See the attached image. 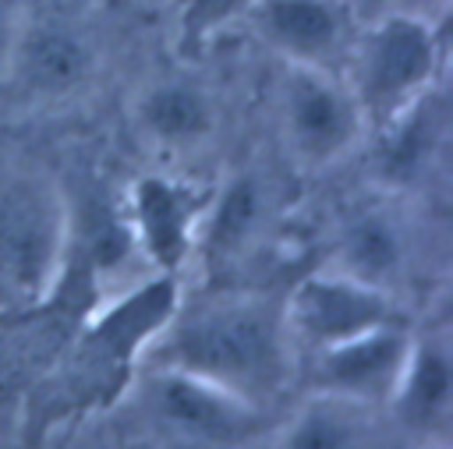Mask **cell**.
<instances>
[{"mask_svg": "<svg viewBox=\"0 0 453 449\" xmlns=\"http://www.w3.org/2000/svg\"><path fill=\"white\" fill-rule=\"evenodd\" d=\"M368 407L340 396H326L304 407L280 449H365Z\"/></svg>", "mask_w": 453, "mask_h": 449, "instance_id": "obj_17", "label": "cell"}, {"mask_svg": "<svg viewBox=\"0 0 453 449\" xmlns=\"http://www.w3.org/2000/svg\"><path fill=\"white\" fill-rule=\"evenodd\" d=\"M134 120L142 134L166 148H191L216 127V103L205 85L191 78H163L138 95Z\"/></svg>", "mask_w": 453, "mask_h": 449, "instance_id": "obj_13", "label": "cell"}, {"mask_svg": "<svg viewBox=\"0 0 453 449\" xmlns=\"http://www.w3.org/2000/svg\"><path fill=\"white\" fill-rule=\"evenodd\" d=\"M283 67L343 74L361 32L350 0H255L244 18Z\"/></svg>", "mask_w": 453, "mask_h": 449, "instance_id": "obj_7", "label": "cell"}, {"mask_svg": "<svg viewBox=\"0 0 453 449\" xmlns=\"http://www.w3.org/2000/svg\"><path fill=\"white\" fill-rule=\"evenodd\" d=\"M283 318L290 336L304 339L311 350H322L393 322V304L382 286L361 283L336 269L297 283Z\"/></svg>", "mask_w": 453, "mask_h": 449, "instance_id": "obj_8", "label": "cell"}, {"mask_svg": "<svg viewBox=\"0 0 453 449\" xmlns=\"http://www.w3.org/2000/svg\"><path fill=\"white\" fill-rule=\"evenodd\" d=\"M280 127L290 156L308 170H322L361 141L368 120L343 74L287 67L280 81Z\"/></svg>", "mask_w": 453, "mask_h": 449, "instance_id": "obj_5", "label": "cell"}, {"mask_svg": "<svg viewBox=\"0 0 453 449\" xmlns=\"http://www.w3.org/2000/svg\"><path fill=\"white\" fill-rule=\"evenodd\" d=\"M407 255L403 226L386 209H361L340 230V272L382 286L400 272Z\"/></svg>", "mask_w": 453, "mask_h": 449, "instance_id": "obj_15", "label": "cell"}, {"mask_svg": "<svg viewBox=\"0 0 453 449\" xmlns=\"http://www.w3.org/2000/svg\"><path fill=\"white\" fill-rule=\"evenodd\" d=\"M212 191L180 177L149 173L127 191V226L159 272H177L195 251Z\"/></svg>", "mask_w": 453, "mask_h": 449, "instance_id": "obj_9", "label": "cell"}, {"mask_svg": "<svg viewBox=\"0 0 453 449\" xmlns=\"http://www.w3.org/2000/svg\"><path fill=\"white\" fill-rule=\"evenodd\" d=\"M96 64V39L78 18L64 11H35L14 28L4 74L18 95L57 103L81 92L92 81Z\"/></svg>", "mask_w": 453, "mask_h": 449, "instance_id": "obj_6", "label": "cell"}, {"mask_svg": "<svg viewBox=\"0 0 453 449\" xmlns=\"http://www.w3.org/2000/svg\"><path fill=\"white\" fill-rule=\"evenodd\" d=\"M411 428H435L449 410V357L439 343L411 346L400 385L393 392Z\"/></svg>", "mask_w": 453, "mask_h": 449, "instance_id": "obj_16", "label": "cell"}, {"mask_svg": "<svg viewBox=\"0 0 453 449\" xmlns=\"http://www.w3.org/2000/svg\"><path fill=\"white\" fill-rule=\"evenodd\" d=\"M255 0H177V46L202 53L223 28L248 18Z\"/></svg>", "mask_w": 453, "mask_h": 449, "instance_id": "obj_18", "label": "cell"}, {"mask_svg": "<svg viewBox=\"0 0 453 449\" xmlns=\"http://www.w3.org/2000/svg\"><path fill=\"white\" fill-rule=\"evenodd\" d=\"M152 407L166 424L209 442H237L258 424L255 403L195 375L166 368H159V375L152 378Z\"/></svg>", "mask_w": 453, "mask_h": 449, "instance_id": "obj_11", "label": "cell"}, {"mask_svg": "<svg viewBox=\"0 0 453 449\" xmlns=\"http://www.w3.org/2000/svg\"><path fill=\"white\" fill-rule=\"evenodd\" d=\"M177 304H180L177 276L159 272L145 286H134L131 293L103 308L81 329V336L57 357L50 375L32 389L28 396L32 428L42 431L67 414L117 400L134 371L138 354L170 322Z\"/></svg>", "mask_w": 453, "mask_h": 449, "instance_id": "obj_2", "label": "cell"}, {"mask_svg": "<svg viewBox=\"0 0 453 449\" xmlns=\"http://www.w3.org/2000/svg\"><path fill=\"white\" fill-rule=\"evenodd\" d=\"M379 134V177L389 187H407L432 173L446 148V99L442 88H432L414 106H407L389 124L375 127Z\"/></svg>", "mask_w": 453, "mask_h": 449, "instance_id": "obj_12", "label": "cell"}, {"mask_svg": "<svg viewBox=\"0 0 453 449\" xmlns=\"http://www.w3.org/2000/svg\"><path fill=\"white\" fill-rule=\"evenodd\" d=\"M411 4H442V0H411Z\"/></svg>", "mask_w": 453, "mask_h": 449, "instance_id": "obj_19", "label": "cell"}, {"mask_svg": "<svg viewBox=\"0 0 453 449\" xmlns=\"http://www.w3.org/2000/svg\"><path fill=\"white\" fill-rule=\"evenodd\" d=\"M446 35L432 14L389 11L365 25L343 67L368 127H382L442 85Z\"/></svg>", "mask_w": 453, "mask_h": 449, "instance_id": "obj_4", "label": "cell"}, {"mask_svg": "<svg viewBox=\"0 0 453 449\" xmlns=\"http://www.w3.org/2000/svg\"><path fill=\"white\" fill-rule=\"evenodd\" d=\"M407 354H411L407 332L386 322L354 339L315 350V368H311L315 385L322 389V396H340L365 407L379 400H393Z\"/></svg>", "mask_w": 453, "mask_h": 449, "instance_id": "obj_10", "label": "cell"}, {"mask_svg": "<svg viewBox=\"0 0 453 449\" xmlns=\"http://www.w3.org/2000/svg\"><path fill=\"white\" fill-rule=\"evenodd\" d=\"M145 361L212 382L248 403L273 396L290 371V329L262 297L226 293L170 315L145 346Z\"/></svg>", "mask_w": 453, "mask_h": 449, "instance_id": "obj_1", "label": "cell"}, {"mask_svg": "<svg viewBox=\"0 0 453 449\" xmlns=\"http://www.w3.org/2000/svg\"><path fill=\"white\" fill-rule=\"evenodd\" d=\"M71 212L60 187L35 166L0 156V308H39L64 276Z\"/></svg>", "mask_w": 453, "mask_h": 449, "instance_id": "obj_3", "label": "cell"}, {"mask_svg": "<svg viewBox=\"0 0 453 449\" xmlns=\"http://www.w3.org/2000/svg\"><path fill=\"white\" fill-rule=\"evenodd\" d=\"M265 216H269L265 180L258 173H237L223 191L209 198L195 247H202L209 262H230L258 237Z\"/></svg>", "mask_w": 453, "mask_h": 449, "instance_id": "obj_14", "label": "cell"}]
</instances>
